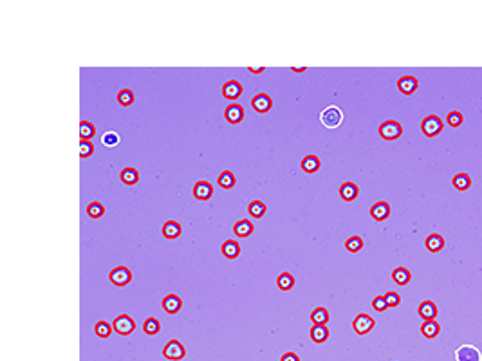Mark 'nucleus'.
<instances>
[{
    "label": "nucleus",
    "mask_w": 482,
    "mask_h": 361,
    "mask_svg": "<svg viewBox=\"0 0 482 361\" xmlns=\"http://www.w3.org/2000/svg\"><path fill=\"white\" fill-rule=\"evenodd\" d=\"M442 121L439 116H435V114H430V116H426L425 119H423V123H421V130H423V134L428 137H435L437 134H441L442 130Z\"/></svg>",
    "instance_id": "obj_1"
},
{
    "label": "nucleus",
    "mask_w": 482,
    "mask_h": 361,
    "mask_svg": "<svg viewBox=\"0 0 482 361\" xmlns=\"http://www.w3.org/2000/svg\"><path fill=\"white\" fill-rule=\"evenodd\" d=\"M320 119L327 129H336V127L343 121V114L338 107H334L332 105V107H327L325 110L320 114Z\"/></svg>",
    "instance_id": "obj_2"
},
{
    "label": "nucleus",
    "mask_w": 482,
    "mask_h": 361,
    "mask_svg": "<svg viewBox=\"0 0 482 361\" xmlns=\"http://www.w3.org/2000/svg\"><path fill=\"white\" fill-rule=\"evenodd\" d=\"M401 134H403V127H401L397 121L388 119L379 125V136L383 137V139H387V141H394V139L401 137Z\"/></svg>",
    "instance_id": "obj_3"
},
{
    "label": "nucleus",
    "mask_w": 482,
    "mask_h": 361,
    "mask_svg": "<svg viewBox=\"0 0 482 361\" xmlns=\"http://www.w3.org/2000/svg\"><path fill=\"white\" fill-rule=\"evenodd\" d=\"M108 278H110V282L114 284V286L125 287V286H128V284L132 282V273H130V269H128V267L118 266V267H114V269L110 271Z\"/></svg>",
    "instance_id": "obj_4"
},
{
    "label": "nucleus",
    "mask_w": 482,
    "mask_h": 361,
    "mask_svg": "<svg viewBox=\"0 0 482 361\" xmlns=\"http://www.w3.org/2000/svg\"><path fill=\"white\" fill-rule=\"evenodd\" d=\"M163 356H165L166 359H170V361H179V359H182V357L186 356V349L182 347L181 341L170 340L168 343L165 345V349H163Z\"/></svg>",
    "instance_id": "obj_5"
},
{
    "label": "nucleus",
    "mask_w": 482,
    "mask_h": 361,
    "mask_svg": "<svg viewBox=\"0 0 482 361\" xmlns=\"http://www.w3.org/2000/svg\"><path fill=\"white\" fill-rule=\"evenodd\" d=\"M112 327H114V331L118 332V334H121V336H128V334H132L134 329H136V322L128 314H120L114 320Z\"/></svg>",
    "instance_id": "obj_6"
},
{
    "label": "nucleus",
    "mask_w": 482,
    "mask_h": 361,
    "mask_svg": "<svg viewBox=\"0 0 482 361\" xmlns=\"http://www.w3.org/2000/svg\"><path fill=\"white\" fill-rule=\"evenodd\" d=\"M455 359L457 361H482V354L473 345H461L455 350Z\"/></svg>",
    "instance_id": "obj_7"
},
{
    "label": "nucleus",
    "mask_w": 482,
    "mask_h": 361,
    "mask_svg": "<svg viewBox=\"0 0 482 361\" xmlns=\"http://www.w3.org/2000/svg\"><path fill=\"white\" fill-rule=\"evenodd\" d=\"M251 105L258 114H266L273 108V100L271 96L266 94V92H260V94H255L251 100Z\"/></svg>",
    "instance_id": "obj_8"
},
{
    "label": "nucleus",
    "mask_w": 482,
    "mask_h": 361,
    "mask_svg": "<svg viewBox=\"0 0 482 361\" xmlns=\"http://www.w3.org/2000/svg\"><path fill=\"white\" fill-rule=\"evenodd\" d=\"M376 322L374 318H370L368 314H358L354 318V322H352V327H354V331L358 332V334H367V332H370L372 329H374Z\"/></svg>",
    "instance_id": "obj_9"
},
{
    "label": "nucleus",
    "mask_w": 482,
    "mask_h": 361,
    "mask_svg": "<svg viewBox=\"0 0 482 361\" xmlns=\"http://www.w3.org/2000/svg\"><path fill=\"white\" fill-rule=\"evenodd\" d=\"M242 85H240L237 79H230V82H226L224 83V87H223V96L226 98V100H231V101H235V100H239L240 98V94H242Z\"/></svg>",
    "instance_id": "obj_10"
},
{
    "label": "nucleus",
    "mask_w": 482,
    "mask_h": 361,
    "mask_svg": "<svg viewBox=\"0 0 482 361\" xmlns=\"http://www.w3.org/2000/svg\"><path fill=\"white\" fill-rule=\"evenodd\" d=\"M224 117H226V121H228V123H231V125L240 123V121L244 119V108H242V105H239V103L228 105L226 110H224Z\"/></svg>",
    "instance_id": "obj_11"
},
{
    "label": "nucleus",
    "mask_w": 482,
    "mask_h": 361,
    "mask_svg": "<svg viewBox=\"0 0 482 361\" xmlns=\"http://www.w3.org/2000/svg\"><path fill=\"white\" fill-rule=\"evenodd\" d=\"M194 195L199 200H208L213 195V186L208 181H197L194 186Z\"/></svg>",
    "instance_id": "obj_12"
},
{
    "label": "nucleus",
    "mask_w": 482,
    "mask_h": 361,
    "mask_svg": "<svg viewBox=\"0 0 482 361\" xmlns=\"http://www.w3.org/2000/svg\"><path fill=\"white\" fill-rule=\"evenodd\" d=\"M397 87H399V91L403 92V94L410 96L417 91L419 83H417V79L414 78V76H401V78L397 79Z\"/></svg>",
    "instance_id": "obj_13"
},
{
    "label": "nucleus",
    "mask_w": 482,
    "mask_h": 361,
    "mask_svg": "<svg viewBox=\"0 0 482 361\" xmlns=\"http://www.w3.org/2000/svg\"><path fill=\"white\" fill-rule=\"evenodd\" d=\"M388 215H390V206H388V203L379 200V203L372 204L370 217L374 220H385V219H388Z\"/></svg>",
    "instance_id": "obj_14"
},
{
    "label": "nucleus",
    "mask_w": 482,
    "mask_h": 361,
    "mask_svg": "<svg viewBox=\"0 0 482 361\" xmlns=\"http://www.w3.org/2000/svg\"><path fill=\"white\" fill-rule=\"evenodd\" d=\"M417 312H419V316L423 318V320H433L437 316V305L432 302V300H425L423 303H419V307H417Z\"/></svg>",
    "instance_id": "obj_15"
},
{
    "label": "nucleus",
    "mask_w": 482,
    "mask_h": 361,
    "mask_svg": "<svg viewBox=\"0 0 482 361\" xmlns=\"http://www.w3.org/2000/svg\"><path fill=\"white\" fill-rule=\"evenodd\" d=\"M161 305H163V309H165L168 314H175V312L181 311L182 302L177 295H168L163 298V303H161Z\"/></svg>",
    "instance_id": "obj_16"
},
{
    "label": "nucleus",
    "mask_w": 482,
    "mask_h": 361,
    "mask_svg": "<svg viewBox=\"0 0 482 361\" xmlns=\"http://www.w3.org/2000/svg\"><path fill=\"white\" fill-rule=\"evenodd\" d=\"M340 195H342V199L347 200V203H352V200L359 195V188L356 186L354 183L347 181V183H343L342 186H340Z\"/></svg>",
    "instance_id": "obj_17"
},
{
    "label": "nucleus",
    "mask_w": 482,
    "mask_h": 361,
    "mask_svg": "<svg viewBox=\"0 0 482 361\" xmlns=\"http://www.w3.org/2000/svg\"><path fill=\"white\" fill-rule=\"evenodd\" d=\"M233 233H235L237 237H240V238L249 237V235H251V233H253V224H251V220H247V219H240V220H237L235 226H233Z\"/></svg>",
    "instance_id": "obj_18"
},
{
    "label": "nucleus",
    "mask_w": 482,
    "mask_h": 361,
    "mask_svg": "<svg viewBox=\"0 0 482 361\" xmlns=\"http://www.w3.org/2000/svg\"><path fill=\"white\" fill-rule=\"evenodd\" d=\"M181 233H182L181 224L175 222V220H168V222H165V226H163V235H165V238H168V240L179 238Z\"/></svg>",
    "instance_id": "obj_19"
},
{
    "label": "nucleus",
    "mask_w": 482,
    "mask_h": 361,
    "mask_svg": "<svg viewBox=\"0 0 482 361\" xmlns=\"http://www.w3.org/2000/svg\"><path fill=\"white\" fill-rule=\"evenodd\" d=\"M421 332H423V336L425 338H437V334L441 332V325L437 324L435 320H426L423 322V325H421Z\"/></svg>",
    "instance_id": "obj_20"
},
{
    "label": "nucleus",
    "mask_w": 482,
    "mask_h": 361,
    "mask_svg": "<svg viewBox=\"0 0 482 361\" xmlns=\"http://www.w3.org/2000/svg\"><path fill=\"white\" fill-rule=\"evenodd\" d=\"M223 255L230 260H235L240 255V244L237 240H226L223 244Z\"/></svg>",
    "instance_id": "obj_21"
},
{
    "label": "nucleus",
    "mask_w": 482,
    "mask_h": 361,
    "mask_svg": "<svg viewBox=\"0 0 482 361\" xmlns=\"http://www.w3.org/2000/svg\"><path fill=\"white\" fill-rule=\"evenodd\" d=\"M311 340L314 343H323V341L329 340V329L325 325H313L311 329Z\"/></svg>",
    "instance_id": "obj_22"
},
{
    "label": "nucleus",
    "mask_w": 482,
    "mask_h": 361,
    "mask_svg": "<svg viewBox=\"0 0 482 361\" xmlns=\"http://www.w3.org/2000/svg\"><path fill=\"white\" fill-rule=\"evenodd\" d=\"M410 278H412V274H410V271H408L406 267H396V269L392 271V280H394L397 286H406V284L410 282Z\"/></svg>",
    "instance_id": "obj_23"
},
{
    "label": "nucleus",
    "mask_w": 482,
    "mask_h": 361,
    "mask_svg": "<svg viewBox=\"0 0 482 361\" xmlns=\"http://www.w3.org/2000/svg\"><path fill=\"white\" fill-rule=\"evenodd\" d=\"M425 244H426V248H428V251L437 253V251H441V249L444 248V238H442L441 235H437V233H432V235L426 237Z\"/></svg>",
    "instance_id": "obj_24"
},
{
    "label": "nucleus",
    "mask_w": 482,
    "mask_h": 361,
    "mask_svg": "<svg viewBox=\"0 0 482 361\" xmlns=\"http://www.w3.org/2000/svg\"><path fill=\"white\" fill-rule=\"evenodd\" d=\"M121 181H123L125 184H128V186H134V184L139 183V172H137L136 168L127 166V168L121 170Z\"/></svg>",
    "instance_id": "obj_25"
},
{
    "label": "nucleus",
    "mask_w": 482,
    "mask_h": 361,
    "mask_svg": "<svg viewBox=\"0 0 482 361\" xmlns=\"http://www.w3.org/2000/svg\"><path fill=\"white\" fill-rule=\"evenodd\" d=\"M320 166H321V163L316 155H305V157L302 159V170L307 172V174H314V172H318Z\"/></svg>",
    "instance_id": "obj_26"
},
{
    "label": "nucleus",
    "mask_w": 482,
    "mask_h": 361,
    "mask_svg": "<svg viewBox=\"0 0 482 361\" xmlns=\"http://www.w3.org/2000/svg\"><path fill=\"white\" fill-rule=\"evenodd\" d=\"M266 203H262V200H251V203L247 204V212H249V215L255 217V219H260V217L266 215Z\"/></svg>",
    "instance_id": "obj_27"
},
{
    "label": "nucleus",
    "mask_w": 482,
    "mask_h": 361,
    "mask_svg": "<svg viewBox=\"0 0 482 361\" xmlns=\"http://www.w3.org/2000/svg\"><path fill=\"white\" fill-rule=\"evenodd\" d=\"M217 183H218V186H220V188H224V190H230V188H233V186H235L237 179H235V175L231 174L230 170H224L223 174L218 175Z\"/></svg>",
    "instance_id": "obj_28"
},
{
    "label": "nucleus",
    "mask_w": 482,
    "mask_h": 361,
    "mask_svg": "<svg viewBox=\"0 0 482 361\" xmlns=\"http://www.w3.org/2000/svg\"><path fill=\"white\" fill-rule=\"evenodd\" d=\"M311 320L314 325H325L329 322V311L325 307H316L311 312Z\"/></svg>",
    "instance_id": "obj_29"
},
{
    "label": "nucleus",
    "mask_w": 482,
    "mask_h": 361,
    "mask_svg": "<svg viewBox=\"0 0 482 361\" xmlns=\"http://www.w3.org/2000/svg\"><path fill=\"white\" fill-rule=\"evenodd\" d=\"M276 286H278V289H282V291L293 289V287H294V276L291 273L278 274V278H276Z\"/></svg>",
    "instance_id": "obj_30"
},
{
    "label": "nucleus",
    "mask_w": 482,
    "mask_h": 361,
    "mask_svg": "<svg viewBox=\"0 0 482 361\" xmlns=\"http://www.w3.org/2000/svg\"><path fill=\"white\" fill-rule=\"evenodd\" d=\"M80 136H82V139H85V141H91L92 137L96 136L94 125H92L91 121H82V123H80Z\"/></svg>",
    "instance_id": "obj_31"
},
{
    "label": "nucleus",
    "mask_w": 482,
    "mask_h": 361,
    "mask_svg": "<svg viewBox=\"0 0 482 361\" xmlns=\"http://www.w3.org/2000/svg\"><path fill=\"white\" fill-rule=\"evenodd\" d=\"M452 183H454V186L457 188V190L464 191L471 186V179H470V175H466V174H457V175H454Z\"/></svg>",
    "instance_id": "obj_32"
},
{
    "label": "nucleus",
    "mask_w": 482,
    "mask_h": 361,
    "mask_svg": "<svg viewBox=\"0 0 482 361\" xmlns=\"http://www.w3.org/2000/svg\"><path fill=\"white\" fill-rule=\"evenodd\" d=\"M143 331H144V334H149V336L157 334V332L161 331L159 320H156V318H146V320H144V324H143Z\"/></svg>",
    "instance_id": "obj_33"
},
{
    "label": "nucleus",
    "mask_w": 482,
    "mask_h": 361,
    "mask_svg": "<svg viewBox=\"0 0 482 361\" xmlns=\"http://www.w3.org/2000/svg\"><path fill=\"white\" fill-rule=\"evenodd\" d=\"M345 248H347V251H350V253H358V251H361V248H363V238L358 237V235L347 238Z\"/></svg>",
    "instance_id": "obj_34"
},
{
    "label": "nucleus",
    "mask_w": 482,
    "mask_h": 361,
    "mask_svg": "<svg viewBox=\"0 0 482 361\" xmlns=\"http://www.w3.org/2000/svg\"><path fill=\"white\" fill-rule=\"evenodd\" d=\"M118 101H120L121 107H130L134 103V92L130 89H123V91L118 92Z\"/></svg>",
    "instance_id": "obj_35"
},
{
    "label": "nucleus",
    "mask_w": 482,
    "mask_h": 361,
    "mask_svg": "<svg viewBox=\"0 0 482 361\" xmlns=\"http://www.w3.org/2000/svg\"><path fill=\"white\" fill-rule=\"evenodd\" d=\"M87 213H89V217H92V219H99V217L105 215V208L101 203H91L89 206H87Z\"/></svg>",
    "instance_id": "obj_36"
},
{
    "label": "nucleus",
    "mask_w": 482,
    "mask_h": 361,
    "mask_svg": "<svg viewBox=\"0 0 482 361\" xmlns=\"http://www.w3.org/2000/svg\"><path fill=\"white\" fill-rule=\"evenodd\" d=\"M112 329L114 327H110L107 322H98V324L94 325V332L99 338H108L112 334Z\"/></svg>",
    "instance_id": "obj_37"
},
{
    "label": "nucleus",
    "mask_w": 482,
    "mask_h": 361,
    "mask_svg": "<svg viewBox=\"0 0 482 361\" xmlns=\"http://www.w3.org/2000/svg\"><path fill=\"white\" fill-rule=\"evenodd\" d=\"M101 141H103L105 146H116L118 143H120V134L114 132V130H108V132L103 134Z\"/></svg>",
    "instance_id": "obj_38"
},
{
    "label": "nucleus",
    "mask_w": 482,
    "mask_h": 361,
    "mask_svg": "<svg viewBox=\"0 0 482 361\" xmlns=\"http://www.w3.org/2000/svg\"><path fill=\"white\" fill-rule=\"evenodd\" d=\"M92 154H94V145H92L91 141L82 139V141H80V155H82L83 159H87V157H91Z\"/></svg>",
    "instance_id": "obj_39"
},
{
    "label": "nucleus",
    "mask_w": 482,
    "mask_h": 361,
    "mask_svg": "<svg viewBox=\"0 0 482 361\" xmlns=\"http://www.w3.org/2000/svg\"><path fill=\"white\" fill-rule=\"evenodd\" d=\"M446 123H448L450 127H459V125L462 123V114L459 112V110H452V112H448V116H446Z\"/></svg>",
    "instance_id": "obj_40"
},
{
    "label": "nucleus",
    "mask_w": 482,
    "mask_h": 361,
    "mask_svg": "<svg viewBox=\"0 0 482 361\" xmlns=\"http://www.w3.org/2000/svg\"><path fill=\"white\" fill-rule=\"evenodd\" d=\"M385 300H387L388 307H397L401 303V296L397 295L396 291H388L387 295H385Z\"/></svg>",
    "instance_id": "obj_41"
},
{
    "label": "nucleus",
    "mask_w": 482,
    "mask_h": 361,
    "mask_svg": "<svg viewBox=\"0 0 482 361\" xmlns=\"http://www.w3.org/2000/svg\"><path fill=\"white\" fill-rule=\"evenodd\" d=\"M372 307H374L378 312L387 311V309H388V303H387V300H385V296H376V298L372 300Z\"/></svg>",
    "instance_id": "obj_42"
},
{
    "label": "nucleus",
    "mask_w": 482,
    "mask_h": 361,
    "mask_svg": "<svg viewBox=\"0 0 482 361\" xmlns=\"http://www.w3.org/2000/svg\"><path fill=\"white\" fill-rule=\"evenodd\" d=\"M280 361H300V357H298L294 352H285L284 356L280 357Z\"/></svg>",
    "instance_id": "obj_43"
},
{
    "label": "nucleus",
    "mask_w": 482,
    "mask_h": 361,
    "mask_svg": "<svg viewBox=\"0 0 482 361\" xmlns=\"http://www.w3.org/2000/svg\"><path fill=\"white\" fill-rule=\"evenodd\" d=\"M249 71L255 72V74H260V72L264 71V67H260V69H255V67H249Z\"/></svg>",
    "instance_id": "obj_44"
}]
</instances>
